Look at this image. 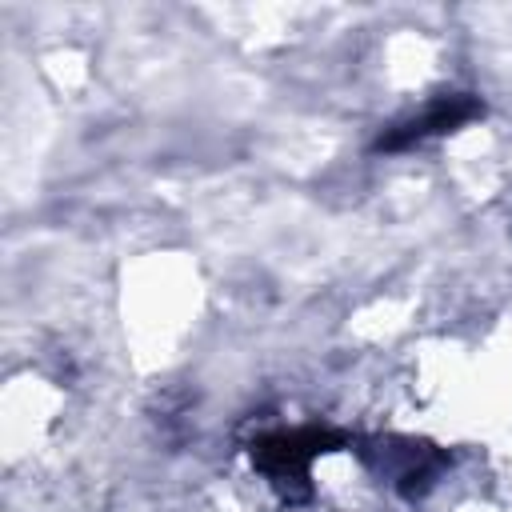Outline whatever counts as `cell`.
Returning <instances> with one entry per match:
<instances>
[{"mask_svg":"<svg viewBox=\"0 0 512 512\" xmlns=\"http://www.w3.org/2000/svg\"><path fill=\"white\" fill-rule=\"evenodd\" d=\"M348 436L336 428H292V432H268L252 440V464L288 496L304 500L308 496V468L316 456L344 448Z\"/></svg>","mask_w":512,"mask_h":512,"instance_id":"cell-1","label":"cell"},{"mask_svg":"<svg viewBox=\"0 0 512 512\" xmlns=\"http://www.w3.org/2000/svg\"><path fill=\"white\" fill-rule=\"evenodd\" d=\"M484 116V100L480 96H472V92H444V96H436V100H428L416 116H404V120H396V124H388L376 140H372V152L380 156H392V152H408V148H416V144H428V140H436V136H448V132H456V128H464V124H472V120H480Z\"/></svg>","mask_w":512,"mask_h":512,"instance_id":"cell-2","label":"cell"},{"mask_svg":"<svg viewBox=\"0 0 512 512\" xmlns=\"http://www.w3.org/2000/svg\"><path fill=\"white\" fill-rule=\"evenodd\" d=\"M388 480H392V488L400 492V496H408V500H416V496H424L436 480H440V472L448 468V452H440V448H432V444H424V440H404V436H388V440H380V448H372V452H364Z\"/></svg>","mask_w":512,"mask_h":512,"instance_id":"cell-3","label":"cell"}]
</instances>
